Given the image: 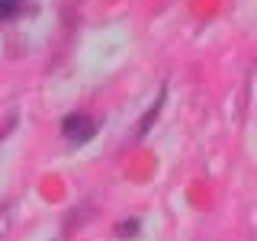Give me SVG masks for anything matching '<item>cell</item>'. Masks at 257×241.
I'll use <instances>...</instances> for the list:
<instances>
[{
	"label": "cell",
	"instance_id": "cell-1",
	"mask_svg": "<svg viewBox=\"0 0 257 241\" xmlns=\"http://www.w3.org/2000/svg\"><path fill=\"white\" fill-rule=\"evenodd\" d=\"M61 132H64V139L71 145H84V142H90L96 135V119L84 116V112H74V116H68L61 123Z\"/></svg>",
	"mask_w": 257,
	"mask_h": 241
},
{
	"label": "cell",
	"instance_id": "cell-2",
	"mask_svg": "<svg viewBox=\"0 0 257 241\" xmlns=\"http://www.w3.org/2000/svg\"><path fill=\"white\" fill-rule=\"evenodd\" d=\"M116 235H119V238H135V235H139V219H128V222H122V225L116 228Z\"/></svg>",
	"mask_w": 257,
	"mask_h": 241
},
{
	"label": "cell",
	"instance_id": "cell-3",
	"mask_svg": "<svg viewBox=\"0 0 257 241\" xmlns=\"http://www.w3.org/2000/svg\"><path fill=\"white\" fill-rule=\"evenodd\" d=\"M23 0H0V20H7V16L16 13V7H20Z\"/></svg>",
	"mask_w": 257,
	"mask_h": 241
}]
</instances>
